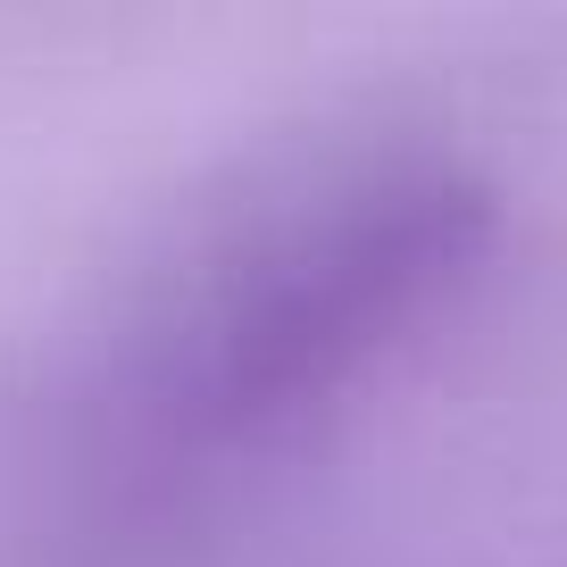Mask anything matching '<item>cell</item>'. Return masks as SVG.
<instances>
[{"instance_id": "cell-1", "label": "cell", "mask_w": 567, "mask_h": 567, "mask_svg": "<svg viewBox=\"0 0 567 567\" xmlns=\"http://www.w3.org/2000/svg\"><path fill=\"white\" fill-rule=\"evenodd\" d=\"M476 226L484 193L443 159L318 184L176 301L142 359V417L176 443H226L301 409L467 259Z\"/></svg>"}]
</instances>
